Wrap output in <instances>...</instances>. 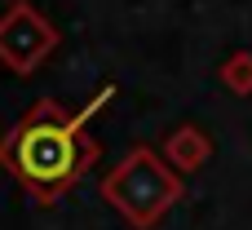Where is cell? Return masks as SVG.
Masks as SVG:
<instances>
[{
    "label": "cell",
    "mask_w": 252,
    "mask_h": 230,
    "mask_svg": "<svg viewBox=\"0 0 252 230\" xmlns=\"http://www.w3.org/2000/svg\"><path fill=\"white\" fill-rule=\"evenodd\" d=\"M115 98V89H102L84 111L66 115L58 102H35L0 142V164L27 186L35 204L62 199L97 160V142L89 137V115L102 111Z\"/></svg>",
    "instance_id": "cell-1"
},
{
    "label": "cell",
    "mask_w": 252,
    "mask_h": 230,
    "mask_svg": "<svg viewBox=\"0 0 252 230\" xmlns=\"http://www.w3.org/2000/svg\"><path fill=\"white\" fill-rule=\"evenodd\" d=\"M208 155H213V137H208L204 129H195V124H182V129H173V133L164 137V160H168L177 173L204 168Z\"/></svg>",
    "instance_id": "cell-4"
},
{
    "label": "cell",
    "mask_w": 252,
    "mask_h": 230,
    "mask_svg": "<svg viewBox=\"0 0 252 230\" xmlns=\"http://www.w3.org/2000/svg\"><path fill=\"white\" fill-rule=\"evenodd\" d=\"M221 80L230 93H252V53H230L221 62Z\"/></svg>",
    "instance_id": "cell-5"
},
{
    "label": "cell",
    "mask_w": 252,
    "mask_h": 230,
    "mask_svg": "<svg viewBox=\"0 0 252 230\" xmlns=\"http://www.w3.org/2000/svg\"><path fill=\"white\" fill-rule=\"evenodd\" d=\"M58 44V31L53 22L27 4V0H13L4 13H0V62L13 66L18 75H31Z\"/></svg>",
    "instance_id": "cell-3"
},
{
    "label": "cell",
    "mask_w": 252,
    "mask_h": 230,
    "mask_svg": "<svg viewBox=\"0 0 252 230\" xmlns=\"http://www.w3.org/2000/svg\"><path fill=\"white\" fill-rule=\"evenodd\" d=\"M102 199H106L133 230H151L177 199H182V173L164 160V151L133 146V151L102 177Z\"/></svg>",
    "instance_id": "cell-2"
}]
</instances>
